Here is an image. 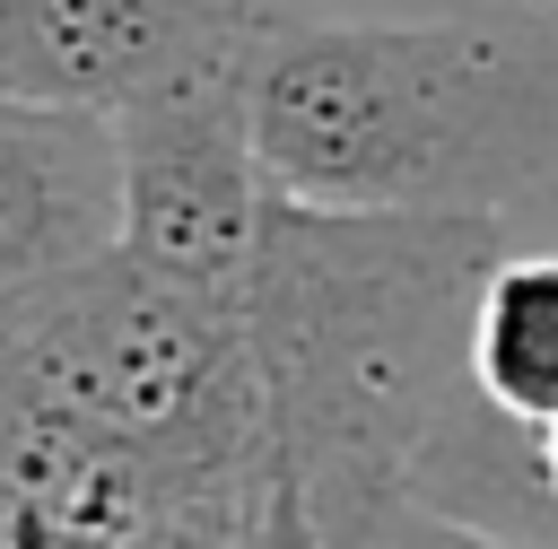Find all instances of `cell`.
Returning <instances> with one entry per match:
<instances>
[{
	"label": "cell",
	"instance_id": "obj_1",
	"mask_svg": "<svg viewBox=\"0 0 558 549\" xmlns=\"http://www.w3.org/2000/svg\"><path fill=\"white\" fill-rule=\"evenodd\" d=\"M497 218H349L279 200L244 331L270 383L279 479L323 549H384L436 505L471 418V314L497 270Z\"/></svg>",
	"mask_w": 558,
	"mask_h": 549
},
{
	"label": "cell",
	"instance_id": "obj_2",
	"mask_svg": "<svg viewBox=\"0 0 558 549\" xmlns=\"http://www.w3.org/2000/svg\"><path fill=\"white\" fill-rule=\"evenodd\" d=\"M253 139L305 209L497 218L558 183V26L288 17L253 61Z\"/></svg>",
	"mask_w": 558,
	"mask_h": 549
},
{
	"label": "cell",
	"instance_id": "obj_3",
	"mask_svg": "<svg viewBox=\"0 0 558 549\" xmlns=\"http://www.w3.org/2000/svg\"><path fill=\"white\" fill-rule=\"evenodd\" d=\"M0 392L140 453L174 497H270L279 436L235 305L113 253L52 288L0 296Z\"/></svg>",
	"mask_w": 558,
	"mask_h": 549
},
{
	"label": "cell",
	"instance_id": "obj_4",
	"mask_svg": "<svg viewBox=\"0 0 558 549\" xmlns=\"http://www.w3.org/2000/svg\"><path fill=\"white\" fill-rule=\"evenodd\" d=\"M253 61L192 70V78H174L122 113V157H131L122 253L148 261L157 279L192 288V296L235 305V314H244L253 270H262L270 218L288 200L262 166V139H253Z\"/></svg>",
	"mask_w": 558,
	"mask_h": 549
},
{
	"label": "cell",
	"instance_id": "obj_5",
	"mask_svg": "<svg viewBox=\"0 0 558 549\" xmlns=\"http://www.w3.org/2000/svg\"><path fill=\"white\" fill-rule=\"evenodd\" d=\"M288 17V0H0V96L122 122L192 70L253 61Z\"/></svg>",
	"mask_w": 558,
	"mask_h": 549
},
{
	"label": "cell",
	"instance_id": "obj_6",
	"mask_svg": "<svg viewBox=\"0 0 558 549\" xmlns=\"http://www.w3.org/2000/svg\"><path fill=\"white\" fill-rule=\"evenodd\" d=\"M122 235H131L122 122L0 96V296L113 261Z\"/></svg>",
	"mask_w": 558,
	"mask_h": 549
},
{
	"label": "cell",
	"instance_id": "obj_7",
	"mask_svg": "<svg viewBox=\"0 0 558 549\" xmlns=\"http://www.w3.org/2000/svg\"><path fill=\"white\" fill-rule=\"evenodd\" d=\"M471 383L523 444L558 427V253H506L471 314Z\"/></svg>",
	"mask_w": 558,
	"mask_h": 549
},
{
	"label": "cell",
	"instance_id": "obj_8",
	"mask_svg": "<svg viewBox=\"0 0 558 549\" xmlns=\"http://www.w3.org/2000/svg\"><path fill=\"white\" fill-rule=\"evenodd\" d=\"M262 514H270V497H192V505L148 514L113 549H262Z\"/></svg>",
	"mask_w": 558,
	"mask_h": 549
},
{
	"label": "cell",
	"instance_id": "obj_9",
	"mask_svg": "<svg viewBox=\"0 0 558 549\" xmlns=\"http://www.w3.org/2000/svg\"><path fill=\"white\" fill-rule=\"evenodd\" d=\"M384 549H514V540L488 532V523H471V514H436V505H418V514L392 523Z\"/></svg>",
	"mask_w": 558,
	"mask_h": 549
},
{
	"label": "cell",
	"instance_id": "obj_10",
	"mask_svg": "<svg viewBox=\"0 0 558 549\" xmlns=\"http://www.w3.org/2000/svg\"><path fill=\"white\" fill-rule=\"evenodd\" d=\"M262 549H323V532H314V514L296 505V488H288V479L270 488V514H262Z\"/></svg>",
	"mask_w": 558,
	"mask_h": 549
},
{
	"label": "cell",
	"instance_id": "obj_11",
	"mask_svg": "<svg viewBox=\"0 0 558 549\" xmlns=\"http://www.w3.org/2000/svg\"><path fill=\"white\" fill-rule=\"evenodd\" d=\"M532 479H541V497L558 505V427H549V436L532 444Z\"/></svg>",
	"mask_w": 558,
	"mask_h": 549
}]
</instances>
